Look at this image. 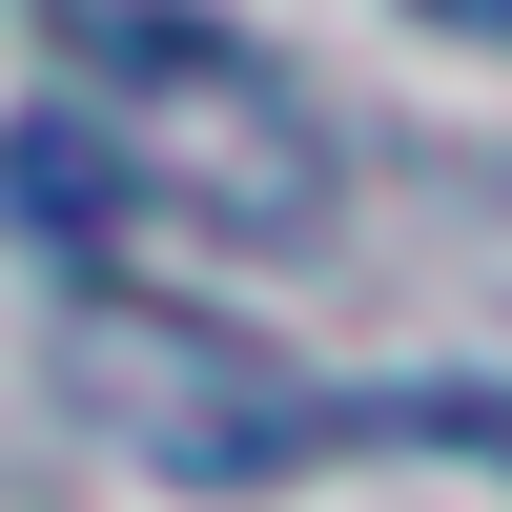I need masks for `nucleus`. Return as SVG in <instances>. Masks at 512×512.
Here are the masks:
<instances>
[{"label":"nucleus","mask_w":512,"mask_h":512,"mask_svg":"<svg viewBox=\"0 0 512 512\" xmlns=\"http://www.w3.org/2000/svg\"><path fill=\"white\" fill-rule=\"evenodd\" d=\"M62 41H82V123L144 164L164 226H226V246H308L328 226V144L267 82V41H226L205 0H82Z\"/></svg>","instance_id":"obj_1"},{"label":"nucleus","mask_w":512,"mask_h":512,"mask_svg":"<svg viewBox=\"0 0 512 512\" xmlns=\"http://www.w3.org/2000/svg\"><path fill=\"white\" fill-rule=\"evenodd\" d=\"M0 205L41 226V267H123V246L164 226V205H144V164H123L82 103H21V123H0Z\"/></svg>","instance_id":"obj_2"},{"label":"nucleus","mask_w":512,"mask_h":512,"mask_svg":"<svg viewBox=\"0 0 512 512\" xmlns=\"http://www.w3.org/2000/svg\"><path fill=\"white\" fill-rule=\"evenodd\" d=\"M410 21H472V41H512V0H410Z\"/></svg>","instance_id":"obj_3"}]
</instances>
